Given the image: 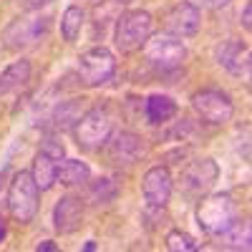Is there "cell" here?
<instances>
[{
    "mask_svg": "<svg viewBox=\"0 0 252 252\" xmlns=\"http://www.w3.org/2000/svg\"><path fill=\"white\" fill-rule=\"evenodd\" d=\"M237 220V204L227 192L209 194L197 207V224L207 235H220Z\"/></svg>",
    "mask_w": 252,
    "mask_h": 252,
    "instance_id": "cell-1",
    "label": "cell"
},
{
    "mask_svg": "<svg viewBox=\"0 0 252 252\" xmlns=\"http://www.w3.org/2000/svg\"><path fill=\"white\" fill-rule=\"evenodd\" d=\"M154 31V18L146 10H126L116 18V31H114V40L116 48L129 53L136 51L146 43V38Z\"/></svg>",
    "mask_w": 252,
    "mask_h": 252,
    "instance_id": "cell-2",
    "label": "cell"
},
{
    "mask_svg": "<svg viewBox=\"0 0 252 252\" xmlns=\"http://www.w3.org/2000/svg\"><path fill=\"white\" fill-rule=\"evenodd\" d=\"M38 194L40 189L31 172H18L13 174V182L8 187V209L15 222L28 224L38 212Z\"/></svg>",
    "mask_w": 252,
    "mask_h": 252,
    "instance_id": "cell-3",
    "label": "cell"
},
{
    "mask_svg": "<svg viewBox=\"0 0 252 252\" xmlns=\"http://www.w3.org/2000/svg\"><path fill=\"white\" fill-rule=\"evenodd\" d=\"M144 56H146V63L154 66L157 71H177L184 58H187V48L184 43L172 35V33H157V35H149L144 43Z\"/></svg>",
    "mask_w": 252,
    "mask_h": 252,
    "instance_id": "cell-4",
    "label": "cell"
},
{
    "mask_svg": "<svg viewBox=\"0 0 252 252\" xmlns=\"http://www.w3.org/2000/svg\"><path fill=\"white\" fill-rule=\"evenodd\" d=\"M51 28V18L48 15H23L15 18L5 26L3 31V46L8 51H20V48H31L40 43Z\"/></svg>",
    "mask_w": 252,
    "mask_h": 252,
    "instance_id": "cell-5",
    "label": "cell"
},
{
    "mask_svg": "<svg viewBox=\"0 0 252 252\" xmlns=\"http://www.w3.org/2000/svg\"><path fill=\"white\" fill-rule=\"evenodd\" d=\"M111 131H114L111 114L106 109H101V106L86 111V114L78 119L76 129H73L76 144L81 146V149H89V152L101 149V146L111 139Z\"/></svg>",
    "mask_w": 252,
    "mask_h": 252,
    "instance_id": "cell-6",
    "label": "cell"
},
{
    "mask_svg": "<svg viewBox=\"0 0 252 252\" xmlns=\"http://www.w3.org/2000/svg\"><path fill=\"white\" fill-rule=\"evenodd\" d=\"M116 73V58L109 48L96 46L89 48L86 53H81L78 58V78L86 86H101V83L111 81Z\"/></svg>",
    "mask_w": 252,
    "mask_h": 252,
    "instance_id": "cell-7",
    "label": "cell"
},
{
    "mask_svg": "<svg viewBox=\"0 0 252 252\" xmlns=\"http://www.w3.org/2000/svg\"><path fill=\"white\" fill-rule=\"evenodd\" d=\"M192 106L209 124H227L235 114L232 98L220 89H202V91L192 94Z\"/></svg>",
    "mask_w": 252,
    "mask_h": 252,
    "instance_id": "cell-8",
    "label": "cell"
},
{
    "mask_svg": "<svg viewBox=\"0 0 252 252\" xmlns=\"http://www.w3.org/2000/svg\"><path fill=\"white\" fill-rule=\"evenodd\" d=\"M217 177H220V166L215 164V159H197L184 169L182 187L187 194H202L217 182Z\"/></svg>",
    "mask_w": 252,
    "mask_h": 252,
    "instance_id": "cell-9",
    "label": "cell"
},
{
    "mask_svg": "<svg viewBox=\"0 0 252 252\" xmlns=\"http://www.w3.org/2000/svg\"><path fill=\"white\" fill-rule=\"evenodd\" d=\"M217 63L222 68H227L232 76L245 73V78H250V46L245 40L227 38L224 43L217 46Z\"/></svg>",
    "mask_w": 252,
    "mask_h": 252,
    "instance_id": "cell-10",
    "label": "cell"
},
{
    "mask_svg": "<svg viewBox=\"0 0 252 252\" xmlns=\"http://www.w3.org/2000/svg\"><path fill=\"white\" fill-rule=\"evenodd\" d=\"M141 192L149 207H164L172 197V174L166 166H152L149 172L144 174L141 182Z\"/></svg>",
    "mask_w": 252,
    "mask_h": 252,
    "instance_id": "cell-11",
    "label": "cell"
},
{
    "mask_svg": "<svg viewBox=\"0 0 252 252\" xmlns=\"http://www.w3.org/2000/svg\"><path fill=\"white\" fill-rule=\"evenodd\" d=\"M199 23H202V15H199V8L192 5L189 0L184 3H177L169 13H166V31L177 38H189L199 31Z\"/></svg>",
    "mask_w": 252,
    "mask_h": 252,
    "instance_id": "cell-12",
    "label": "cell"
},
{
    "mask_svg": "<svg viewBox=\"0 0 252 252\" xmlns=\"http://www.w3.org/2000/svg\"><path fill=\"white\" fill-rule=\"evenodd\" d=\"M83 220V204L76 197H61L53 207V227L61 235H71Z\"/></svg>",
    "mask_w": 252,
    "mask_h": 252,
    "instance_id": "cell-13",
    "label": "cell"
},
{
    "mask_svg": "<svg viewBox=\"0 0 252 252\" xmlns=\"http://www.w3.org/2000/svg\"><path fill=\"white\" fill-rule=\"evenodd\" d=\"M109 152H111V161L116 164H134L141 154H144V144L136 134H129V131H121L111 146H109Z\"/></svg>",
    "mask_w": 252,
    "mask_h": 252,
    "instance_id": "cell-14",
    "label": "cell"
},
{
    "mask_svg": "<svg viewBox=\"0 0 252 252\" xmlns=\"http://www.w3.org/2000/svg\"><path fill=\"white\" fill-rule=\"evenodd\" d=\"M179 111L177 101L172 96H164V94H152L146 98V106H144V114H146V121L159 126V124H166L169 119H174Z\"/></svg>",
    "mask_w": 252,
    "mask_h": 252,
    "instance_id": "cell-15",
    "label": "cell"
},
{
    "mask_svg": "<svg viewBox=\"0 0 252 252\" xmlns=\"http://www.w3.org/2000/svg\"><path fill=\"white\" fill-rule=\"evenodd\" d=\"M58 166H61V161L53 159L51 154H46L43 149L35 154V159H33V172H31V174H33V179H35V184H38L40 192H48V189L58 182Z\"/></svg>",
    "mask_w": 252,
    "mask_h": 252,
    "instance_id": "cell-16",
    "label": "cell"
},
{
    "mask_svg": "<svg viewBox=\"0 0 252 252\" xmlns=\"http://www.w3.org/2000/svg\"><path fill=\"white\" fill-rule=\"evenodd\" d=\"M31 81V63L28 61H15L10 66L0 73V96H8V94H15L23 86H28Z\"/></svg>",
    "mask_w": 252,
    "mask_h": 252,
    "instance_id": "cell-17",
    "label": "cell"
},
{
    "mask_svg": "<svg viewBox=\"0 0 252 252\" xmlns=\"http://www.w3.org/2000/svg\"><path fill=\"white\" fill-rule=\"evenodd\" d=\"M217 237H220V245L224 250H250V242H252L250 220H235L227 229H222Z\"/></svg>",
    "mask_w": 252,
    "mask_h": 252,
    "instance_id": "cell-18",
    "label": "cell"
},
{
    "mask_svg": "<svg viewBox=\"0 0 252 252\" xmlns=\"http://www.w3.org/2000/svg\"><path fill=\"white\" fill-rule=\"evenodd\" d=\"M91 179V169L86 161L81 159H68L58 166V182L66 187H76V184H86Z\"/></svg>",
    "mask_w": 252,
    "mask_h": 252,
    "instance_id": "cell-19",
    "label": "cell"
},
{
    "mask_svg": "<svg viewBox=\"0 0 252 252\" xmlns=\"http://www.w3.org/2000/svg\"><path fill=\"white\" fill-rule=\"evenodd\" d=\"M83 23H86V13H83L78 5H71L66 8V13H63L61 18V33H63V40H68V43H73V40L78 38Z\"/></svg>",
    "mask_w": 252,
    "mask_h": 252,
    "instance_id": "cell-20",
    "label": "cell"
},
{
    "mask_svg": "<svg viewBox=\"0 0 252 252\" xmlns=\"http://www.w3.org/2000/svg\"><path fill=\"white\" fill-rule=\"evenodd\" d=\"M83 114H81V106H78V98H73V101H66V103H61V106L53 111V126L56 129H68V126L76 121L78 124V119H81Z\"/></svg>",
    "mask_w": 252,
    "mask_h": 252,
    "instance_id": "cell-21",
    "label": "cell"
},
{
    "mask_svg": "<svg viewBox=\"0 0 252 252\" xmlns=\"http://www.w3.org/2000/svg\"><path fill=\"white\" fill-rule=\"evenodd\" d=\"M91 199L96 202V204H109V202H114L116 199V194H119V187H116V182H111V179H96L94 184H91Z\"/></svg>",
    "mask_w": 252,
    "mask_h": 252,
    "instance_id": "cell-22",
    "label": "cell"
},
{
    "mask_svg": "<svg viewBox=\"0 0 252 252\" xmlns=\"http://www.w3.org/2000/svg\"><path fill=\"white\" fill-rule=\"evenodd\" d=\"M166 247H169L172 252H194V250H199L197 240L189 232H182V229H172V232L166 235Z\"/></svg>",
    "mask_w": 252,
    "mask_h": 252,
    "instance_id": "cell-23",
    "label": "cell"
},
{
    "mask_svg": "<svg viewBox=\"0 0 252 252\" xmlns=\"http://www.w3.org/2000/svg\"><path fill=\"white\" fill-rule=\"evenodd\" d=\"M40 149H43L46 154H51L53 159H58V161H63V157H66V149H63V144L58 139H46Z\"/></svg>",
    "mask_w": 252,
    "mask_h": 252,
    "instance_id": "cell-24",
    "label": "cell"
},
{
    "mask_svg": "<svg viewBox=\"0 0 252 252\" xmlns=\"http://www.w3.org/2000/svg\"><path fill=\"white\" fill-rule=\"evenodd\" d=\"M189 3H192V5H202V8H222V5H227L229 3V0H189Z\"/></svg>",
    "mask_w": 252,
    "mask_h": 252,
    "instance_id": "cell-25",
    "label": "cell"
},
{
    "mask_svg": "<svg viewBox=\"0 0 252 252\" xmlns=\"http://www.w3.org/2000/svg\"><path fill=\"white\" fill-rule=\"evenodd\" d=\"M240 18H242L240 23L245 26V31H250V28H252V20H250V18H252V3H245V10H242Z\"/></svg>",
    "mask_w": 252,
    "mask_h": 252,
    "instance_id": "cell-26",
    "label": "cell"
},
{
    "mask_svg": "<svg viewBox=\"0 0 252 252\" xmlns=\"http://www.w3.org/2000/svg\"><path fill=\"white\" fill-rule=\"evenodd\" d=\"M35 250H38V252H56L58 245L51 242V240H43V242H38V245H35Z\"/></svg>",
    "mask_w": 252,
    "mask_h": 252,
    "instance_id": "cell-27",
    "label": "cell"
},
{
    "mask_svg": "<svg viewBox=\"0 0 252 252\" xmlns=\"http://www.w3.org/2000/svg\"><path fill=\"white\" fill-rule=\"evenodd\" d=\"M5 240V220H3V215H0V242Z\"/></svg>",
    "mask_w": 252,
    "mask_h": 252,
    "instance_id": "cell-28",
    "label": "cell"
},
{
    "mask_svg": "<svg viewBox=\"0 0 252 252\" xmlns=\"http://www.w3.org/2000/svg\"><path fill=\"white\" fill-rule=\"evenodd\" d=\"M83 250H86V252H94V250H96V242H94V240H89L86 245H83Z\"/></svg>",
    "mask_w": 252,
    "mask_h": 252,
    "instance_id": "cell-29",
    "label": "cell"
}]
</instances>
